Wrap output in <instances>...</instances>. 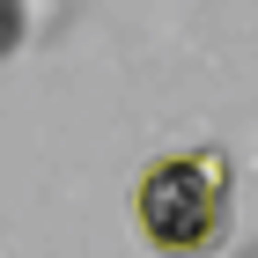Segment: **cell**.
I'll use <instances>...</instances> for the list:
<instances>
[{
    "label": "cell",
    "instance_id": "6da1fadb",
    "mask_svg": "<svg viewBox=\"0 0 258 258\" xmlns=\"http://www.w3.org/2000/svg\"><path fill=\"white\" fill-rule=\"evenodd\" d=\"M140 236L170 258H207L229 243V155L221 148H184L140 170L133 192Z\"/></svg>",
    "mask_w": 258,
    "mask_h": 258
},
{
    "label": "cell",
    "instance_id": "7a4b0ae2",
    "mask_svg": "<svg viewBox=\"0 0 258 258\" xmlns=\"http://www.w3.org/2000/svg\"><path fill=\"white\" fill-rule=\"evenodd\" d=\"M15 44V8H0V52Z\"/></svg>",
    "mask_w": 258,
    "mask_h": 258
},
{
    "label": "cell",
    "instance_id": "3957f363",
    "mask_svg": "<svg viewBox=\"0 0 258 258\" xmlns=\"http://www.w3.org/2000/svg\"><path fill=\"white\" fill-rule=\"evenodd\" d=\"M243 258H258V251H243Z\"/></svg>",
    "mask_w": 258,
    "mask_h": 258
}]
</instances>
